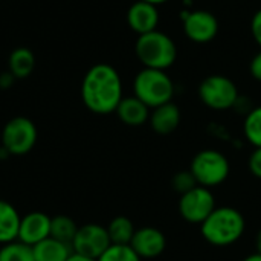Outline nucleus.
<instances>
[{
	"instance_id": "obj_31",
	"label": "nucleus",
	"mask_w": 261,
	"mask_h": 261,
	"mask_svg": "<svg viewBox=\"0 0 261 261\" xmlns=\"http://www.w3.org/2000/svg\"><path fill=\"white\" fill-rule=\"evenodd\" d=\"M255 252L261 254V229L257 232V237H255Z\"/></svg>"
},
{
	"instance_id": "obj_20",
	"label": "nucleus",
	"mask_w": 261,
	"mask_h": 261,
	"mask_svg": "<svg viewBox=\"0 0 261 261\" xmlns=\"http://www.w3.org/2000/svg\"><path fill=\"white\" fill-rule=\"evenodd\" d=\"M78 231V225L75 223V220L69 216H55L50 220V237L64 242V243H72L75 234Z\"/></svg>"
},
{
	"instance_id": "obj_26",
	"label": "nucleus",
	"mask_w": 261,
	"mask_h": 261,
	"mask_svg": "<svg viewBox=\"0 0 261 261\" xmlns=\"http://www.w3.org/2000/svg\"><path fill=\"white\" fill-rule=\"evenodd\" d=\"M251 32H252V37L254 40L257 41V44L261 47V9H258L254 17H252V21H251Z\"/></svg>"
},
{
	"instance_id": "obj_28",
	"label": "nucleus",
	"mask_w": 261,
	"mask_h": 261,
	"mask_svg": "<svg viewBox=\"0 0 261 261\" xmlns=\"http://www.w3.org/2000/svg\"><path fill=\"white\" fill-rule=\"evenodd\" d=\"M14 80H15V78L12 76V73H11V72H5V73H2V75H0V87L6 89V87L12 86Z\"/></svg>"
},
{
	"instance_id": "obj_24",
	"label": "nucleus",
	"mask_w": 261,
	"mask_h": 261,
	"mask_svg": "<svg viewBox=\"0 0 261 261\" xmlns=\"http://www.w3.org/2000/svg\"><path fill=\"white\" fill-rule=\"evenodd\" d=\"M196 187H197V182H196V179H194V176H193V173L190 170L179 171L171 177V188L176 193H179L180 196L191 191Z\"/></svg>"
},
{
	"instance_id": "obj_8",
	"label": "nucleus",
	"mask_w": 261,
	"mask_h": 261,
	"mask_svg": "<svg viewBox=\"0 0 261 261\" xmlns=\"http://www.w3.org/2000/svg\"><path fill=\"white\" fill-rule=\"evenodd\" d=\"M179 214L191 225H202L206 217L217 208L213 190L197 185L179 199Z\"/></svg>"
},
{
	"instance_id": "obj_19",
	"label": "nucleus",
	"mask_w": 261,
	"mask_h": 261,
	"mask_svg": "<svg viewBox=\"0 0 261 261\" xmlns=\"http://www.w3.org/2000/svg\"><path fill=\"white\" fill-rule=\"evenodd\" d=\"M112 245H130L136 228L133 222L125 216H118L110 220V223L106 226Z\"/></svg>"
},
{
	"instance_id": "obj_18",
	"label": "nucleus",
	"mask_w": 261,
	"mask_h": 261,
	"mask_svg": "<svg viewBox=\"0 0 261 261\" xmlns=\"http://www.w3.org/2000/svg\"><path fill=\"white\" fill-rule=\"evenodd\" d=\"M35 67V55L28 47H15L8 60V72L14 78H28Z\"/></svg>"
},
{
	"instance_id": "obj_11",
	"label": "nucleus",
	"mask_w": 261,
	"mask_h": 261,
	"mask_svg": "<svg viewBox=\"0 0 261 261\" xmlns=\"http://www.w3.org/2000/svg\"><path fill=\"white\" fill-rule=\"evenodd\" d=\"M130 246L142 260H153L162 255L167 249V237L154 226H142L136 229Z\"/></svg>"
},
{
	"instance_id": "obj_27",
	"label": "nucleus",
	"mask_w": 261,
	"mask_h": 261,
	"mask_svg": "<svg viewBox=\"0 0 261 261\" xmlns=\"http://www.w3.org/2000/svg\"><path fill=\"white\" fill-rule=\"evenodd\" d=\"M249 70H251V75L254 76V80L261 83V50L252 58V61L249 64Z\"/></svg>"
},
{
	"instance_id": "obj_2",
	"label": "nucleus",
	"mask_w": 261,
	"mask_h": 261,
	"mask_svg": "<svg viewBox=\"0 0 261 261\" xmlns=\"http://www.w3.org/2000/svg\"><path fill=\"white\" fill-rule=\"evenodd\" d=\"M246 231L245 216L232 206H217L200 225V234L210 245L226 248L236 245Z\"/></svg>"
},
{
	"instance_id": "obj_22",
	"label": "nucleus",
	"mask_w": 261,
	"mask_h": 261,
	"mask_svg": "<svg viewBox=\"0 0 261 261\" xmlns=\"http://www.w3.org/2000/svg\"><path fill=\"white\" fill-rule=\"evenodd\" d=\"M0 261H35V257L32 246L15 240L0 246Z\"/></svg>"
},
{
	"instance_id": "obj_3",
	"label": "nucleus",
	"mask_w": 261,
	"mask_h": 261,
	"mask_svg": "<svg viewBox=\"0 0 261 261\" xmlns=\"http://www.w3.org/2000/svg\"><path fill=\"white\" fill-rule=\"evenodd\" d=\"M135 52L144 67L158 70H167L177 58V47L173 38L158 29L138 35Z\"/></svg>"
},
{
	"instance_id": "obj_10",
	"label": "nucleus",
	"mask_w": 261,
	"mask_h": 261,
	"mask_svg": "<svg viewBox=\"0 0 261 261\" xmlns=\"http://www.w3.org/2000/svg\"><path fill=\"white\" fill-rule=\"evenodd\" d=\"M184 32L194 43H210L217 37L219 21L210 11H193L184 15Z\"/></svg>"
},
{
	"instance_id": "obj_33",
	"label": "nucleus",
	"mask_w": 261,
	"mask_h": 261,
	"mask_svg": "<svg viewBox=\"0 0 261 261\" xmlns=\"http://www.w3.org/2000/svg\"><path fill=\"white\" fill-rule=\"evenodd\" d=\"M142 2H147V3H151V5H162V3H165V2H168V0H142Z\"/></svg>"
},
{
	"instance_id": "obj_14",
	"label": "nucleus",
	"mask_w": 261,
	"mask_h": 261,
	"mask_svg": "<svg viewBox=\"0 0 261 261\" xmlns=\"http://www.w3.org/2000/svg\"><path fill=\"white\" fill-rule=\"evenodd\" d=\"M153 132L158 135H170L176 132L180 124V110L174 102H167L156 109H151L148 119Z\"/></svg>"
},
{
	"instance_id": "obj_16",
	"label": "nucleus",
	"mask_w": 261,
	"mask_h": 261,
	"mask_svg": "<svg viewBox=\"0 0 261 261\" xmlns=\"http://www.w3.org/2000/svg\"><path fill=\"white\" fill-rule=\"evenodd\" d=\"M20 220L21 216L18 214L15 206L0 199V246L18 239Z\"/></svg>"
},
{
	"instance_id": "obj_6",
	"label": "nucleus",
	"mask_w": 261,
	"mask_h": 261,
	"mask_svg": "<svg viewBox=\"0 0 261 261\" xmlns=\"http://www.w3.org/2000/svg\"><path fill=\"white\" fill-rule=\"evenodd\" d=\"M200 101L213 110L234 109L240 95L236 83L223 75H210L199 84Z\"/></svg>"
},
{
	"instance_id": "obj_9",
	"label": "nucleus",
	"mask_w": 261,
	"mask_h": 261,
	"mask_svg": "<svg viewBox=\"0 0 261 261\" xmlns=\"http://www.w3.org/2000/svg\"><path fill=\"white\" fill-rule=\"evenodd\" d=\"M112 245L107 228L98 223H86L78 226V231L70 243L75 254L98 260Z\"/></svg>"
},
{
	"instance_id": "obj_7",
	"label": "nucleus",
	"mask_w": 261,
	"mask_h": 261,
	"mask_svg": "<svg viewBox=\"0 0 261 261\" xmlns=\"http://www.w3.org/2000/svg\"><path fill=\"white\" fill-rule=\"evenodd\" d=\"M38 132L35 124L26 116L9 119L2 130V147L11 156H24L37 144Z\"/></svg>"
},
{
	"instance_id": "obj_13",
	"label": "nucleus",
	"mask_w": 261,
	"mask_h": 261,
	"mask_svg": "<svg viewBox=\"0 0 261 261\" xmlns=\"http://www.w3.org/2000/svg\"><path fill=\"white\" fill-rule=\"evenodd\" d=\"M127 24L138 35L156 31L159 24V11L156 5L138 0L127 11Z\"/></svg>"
},
{
	"instance_id": "obj_12",
	"label": "nucleus",
	"mask_w": 261,
	"mask_h": 261,
	"mask_svg": "<svg viewBox=\"0 0 261 261\" xmlns=\"http://www.w3.org/2000/svg\"><path fill=\"white\" fill-rule=\"evenodd\" d=\"M50 220L52 217L41 211H31L21 216L17 240L28 246L38 245L40 242L50 237Z\"/></svg>"
},
{
	"instance_id": "obj_4",
	"label": "nucleus",
	"mask_w": 261,
	"mask_h": 261,
	"mask_svg": "<svg viewBox=\"0 0 261 261\" xmlns=\"http://www.w3.org/2000/svg\"><path fill=\"white\" fill-rule=\"evenodd\" d=\"M133 93L150 109L171 102L174 96V83L165 70L144 67L133 81Z\"/></svg>"
},
{
	"instance_id": "obj_29",
	"label": "nucleus",
	"mask_w": 261,
	"mask_h": 261,
	"mask_svg": "<svg viewBox=\"0 0 261 261\" xmlns=\"http://www.w3.org/2000/svg\"><path fill=\"white\" fill-rule=\"evenodd\" d=\"M67 261H96L93 260V258H89V257H84V255H80V254H72L69 258H67Z\"/></svg>"
},
{
	"instance_id": "obj_21",
	"label": "nucleus",
	"mask_w": 261,
	"mask_h": 261,
	"mask_svg": "<svg viewBox=\"0 0 261 261\" xmlns=\"http://www.w3.org/2000/svg\"><path fill=\"white\" fill-rule=\"evenodd\" d=\"M243 135L254 148H261V106L251 109L245 116Z\"/></svg>"
},
{
	"instance_id": "obj_5",
	"label": "nucleus",
	"mask_w": 261,
	"mask_h": 261,
	"mask_svg": "<svg viewBox=\"0 0 261 261\" xmlns=\"http://www.w3.org/2000/svg\"><path fill=\"white\" fill-rule=\"evenodd\" d=\"M190 171L193 173L197 185L211 190L226 182L231 173V164L225 153L214 148H206L193 158Z\"/></svg>"
},
{
	"instance_id": "obj_25",
	"label": "nucleus",
	"mask_w": 261,
	"mask_h": 261,
	"mask_svg": "<svg viewBox=\"0 0 261 261\" xmlns=\"http://www.w3.org/2000/svg\"><path fill=\"white\" fill-rule=\"evenodd\" d=\"M248 168L251 174L261 180V148H254L248 158Z\"/></svg>"
},
{
	"instance_id": "obj_30",
	"label": "nucleus",
	"mask_w": 261,
	"mask_h": 261,
	"mask_svg": "<svg viewBox=\"0 0 261 261\" xmlns=\"http://www.w3.org/2000/svg\"><path fill=\"white\" fill-rule=\"evenodd\" d=\"M242 261H261V254H258V252H254V254H251V255L245 257Z\"/></svg>"
},
{
	"instance_id": "obj_32",
	"label": "nucleus",
	"mask_w": 261,
	"mask_h": 261,
	"mask_svg": "<svg viewBox=\"0 0 261 261\" xmlns=\"http://www.w3.org/2000/svg\"><path fill=\"white\" fill-rule=\"evenodd\" d=\"M9 156H11V154L0 145V159H6V158H9Z\"/></svg>"
},
{
	"instance_id": "obj_23",
	"label": "nucleus",
	"mask_w": 261,
	"mask_h": 261,
	"mask_svg": "<svg viewBox=\"0 0 261 261\" xmlns=\"http://www.w3.org/2000/svg\"><path fill=\"white\" fill-rule=\"evenodd\" d=\"M96 261H142L130 245H110Z\"/></svg>"
},
{
	"instance_id": "obj_17",
	"label": "nucleus",
	"mask_w": 261,
	"mask_h": 261,
	"mask_svg": "<svg viewBox=\"0 0 261 261\" xmlns=\"http://www.w3.org/2000/svg\"><path fill=\"white\" fill-rule=\"evenodd\" d=\"M35 261H67L73 254L69 243L60 242L54 237H47L38 245L32 246Z\"/></svg>"
},
{
	"instance_id": "obj_1",
	"label": "nucleus",
	"mask_w": 261,
	"mask_h": 261,
	"mask_svg": "<svg viewBox=\"0 0 261 261\" xmlns=\"http://www.w3.org/2000/svg\"><path fill=\"white\" fill-rule=\"evenodd\" d=\"M122 98V81L113 66L101 63L86 72L81 84V99L92 113L110 115L116 112Z\"/></svg>"
},
{
	"instance_id": "obj_15",
	"label": "nucleus",
	"mask_w": 261,
	"mask_h": 261,
	"mask_svg": "<svg viewBox=\"0 0 261 261\" xmlns=\"http://www.w3.org/2000/svg\"><path fill=\"white\" fill-rule=\"evenodd\" d=\"M150 110L151 109L148 106H145L141 99H138L133 95V96L122 98L115 113L118 115L122 124L130 127H139L148 122L151 113Z\"/></svg>"
}]
</instances>
